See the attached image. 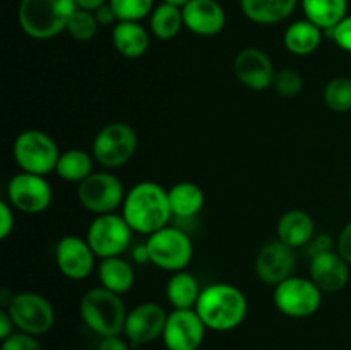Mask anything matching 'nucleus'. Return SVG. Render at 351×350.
<instances>
[{"label":"nucleus","instance_id":"obj_1","mask_svg":"<svg viewBox=\"0 0 351 350\" xmlns=\"http://www.w3.org/2000/svg\"><path fill=\"white\" fill-rule=\"evenodd\" d=\"M168 191L151 180L139 182L129 189L122 205V216L130 229L149 237L151 233L165 229L171 218Z\"/></svg>","mask_w":351,"mask_h":350},{"label":"nucleus","instance_id":"obj_2","mask_svg":"<svg viewBox=\"0 0 351 350\" xmlns=\"http://www.w3.org/2000/svg\"><path fill=\"white\" fill-rule=\"evenodd\" d=\"M195 311L208 329L232 331L245 321L249 302L235 285L213 283L201 292Z\"/></svg>","mask_w":351,"mask_h":350},{"label":"nucleus","instance_id":"obj_3","mask_svg":"<svg viewBox=\"0 0 351 350\" xmlns=\"http://www.w3.org/2000/svg\"><path fill=\"white\" fill-rule=\"evenodd\" d=\"M75 10L74 0H21L17 19L21 30L29 38L51 40L67 30Z\"/></svg>","mask_w":351,"mask_h":350},{"label":"nucleus","instance_id":"obj_4","mask_svg":"<svg viewBox=\"0 0 351 350\" xmlns=\"http://www.w3.org/2000/svg\"><path fill=\"white\" fill-rule=\"evenodd\" d=\"M79 314L93 333L103 336L122 335L129 311L122 295L106 288H91L79 302Z\"/></svg>","mask_w":351,"mask_h":350},{"label":"nucleus","instance_id":"obj_5","mask_svg":"<svg viewBox=\"0 0 351 350\" xmlns=\"http://www.w3.org/2000/svg\"><path fill=\"white\" fill-rule=\"evenodd\" d=\"M12 154L21 172L43 177L55 172L60 158L53 137L40 129H26L17 134L12 144Z\"/></svg>","mask_w":351,"mask_h":350},{"label":"nucleus","instance_id":"obj_6","mask_svg":"<svg viewBox=\"0 0 351 350\" xmlns=\"http://www.w3.org/2000/svg\"><path fill=\"white\" fill-rule=\"evenodd\" d=\"M149 250V261L156 268L165 271H184L194 257V244L191 237L180 229L165 226L151 233L146 240Z\"/></svg>","mask_w":351,"mask_h":350},{"label":"nucleus","instance_id":"obj_7","mask_svg":"<svg viewBox=\"0 0 351 350\" xmlns=\"http://www.w3.org/2000/svg\"><path fill=\"white\" fill-rule=\"evenodd\" d=\"M137 144V134L129 124L110 122L95 136L93 156L101 167L113 170L130 161V158L136 154Z\"/></svg>","mask_w":351,"mask_h":350},{"label":"nucleus","instance_id":"obj_8","mask_svg":"<svg viewBox=\"0 0 351 350\" xmlns=\"http://www.w3.org/2000/svg\"><path fill=\"white\" fill-rule=\"evenodd\" d=\"M274 305L281 314L293 319L311 318L322 304V292L311 278L295 277L283 280L274 287Z\"/></svg>","mask_w":351,"mask_h":350},{"label":"nucleus","instance_id":"obj_9","mask_svg":"<svg viewBox=\"0 0 351 350\" xmlns=\"http://www.w3.org/2000/svg\"><path fill=\"white\" fill-rule=\"evenodd\" d=\"M5 309L9 311L17 331L40 336L55 325V309L45 295L36 292H21L10 297Z\"/></svg>","mask_w":351,"mask_h":350},{"label":"nucleus","instance_id":"obj_10","mask_svg":"<svg viewBox=\"0 0 351 350\" xmlns=\"http://www.w3.org/2000/svg\"><path fill=\"white\" fill-rule=\"evenodd\" d=\"M125 194L122 180L110 172H93L86 180L77 184L79 202L96 216L115 213L123 205Z\"/></svg>","mask_w":351,"mask_h":350},{"label":"nucleus","instance_id":"obj_11","mask_svg":"<svg viewBox=\"0 0 351 350\" xmlns=\"http://www.w3.org/2000/svg\"><path fill=\"white\" fill-rule=\"evenodd\" d=\"M132 232L122 215H98L89 225L86 240L99 259L120 256L132 242Z\"/></svg>","mask_w":351,"mask_h":350},{"label":"nucleus","instance_id":"obj_12","mask_svg":"<svg viewBox=\"0 0 351 350\" xmlns=\"http://www.w3.org/2000/svg\"><path fill=\"white\" fill-rule=\"evenodd\" d=\"M7 201L27 215L43 213L53 201V191L43 175L19 172L7 184Z\"/></svg>","mask_w":351,"mask_h":350},{"label":"nucleus","instance_id":"obj_13","mask_svg":"<svg viewBox=\"0 0 351 350\" xmlns=\"http://www.w3.org/2000/svg\"><path fill=\"white\" fill-rule=\"evenodd\" d=\"M168 312L156 302H143L127 314L123 336L132 347L146 345L163 336Z\"/></svg>","mask_w":351,"mask_h":350},{"label":"nucleus","instance_id":"obj_14","mask_svg":"<svg viewBox=\"0 0 351 350\" xmlns=\"http://www.w3.org/2000/svg\"><path fill=\"white\" fill-rule=\"evenodd\" d=\"M206 329L195 309H173L161 338L168 350H197L204 342Z\"/></svg>","mask_w":351,"mask_h":350},{"label":"nucleus","instance_id":"obj_15","mask_svg":"<svg viewBox=\"0 0 351 350\" xmlns=\"http://www.w3.org/2000/svg\"><path fill=\"white\" fill-rule=\"evenodd\" d=\"M95 250L86 239L65 235L55 246V263L58 271L69 280H84L95 270Z\"/></svg>","mask_w":351,"mask_h":350},{"label":"nucleus","instance_id":"obj_16","mask_svg":"<svg viewBox=\"0 0 351 350\" xmlns=\"http://www.w3.org/2000/svg\"><path fill=\"white\" fill-rule=\"evenodd\" d=\"M295 264H297L295 249L288 247L281 240H271L264 244L257 253L254 270L261 281L276 287L278 283L293 275Z\"/></svg>","mask_w":351,"mask_h":350},{"label":"nucleus","instance_id":"obj_17","mask_svg":"<svg viewBox=\"0 0 351 350\" xmlns=\"http://www.w3.org/2000/svg\"><path fill=\"white\" fill-rule=\"evenodd\" d=\"M233 72L235 78L252 91H264L271 88L276 75L269 55L256 47L243 48L237 54L233 60Z\"/></svg>","mask_w":351,"mask_h":350},{"label":"nucleus","instance_id":"obj_18","mask_svg":"<svg viewBox=\"0 0 351 350\" xmlns=\"http://www.w3.org/2000/svg\"><path fill=\"white\" fill-rule=\"evenodd\" d=\"M311 280L326 294L343 290L350 280V264L338 250H324L311 256L308 264Z\"/></svg>","mask_w":351,"mask_h":350},{"label":"nucleus","instance_id":"obj_19","mask_svg":"<svg viewBox=\"0 0 351 350\" xmlns=\"http://www.w3.org/2000/svg\"><path fill=\"white\" fill-rule=\"evenodd\" d=\"M182 14L185 27L199 36H215L226 24L225 9L216 0H189Z\"/></svg>","mask_w":351,"mask_h":350},{"label":"nucleus","instance_id":"obj_20","mask_svg":"<svg viewBox=\"0 0 351 350\" xmlns=\"http://www.w3.org/2000/svg\"><path fill=\"white\" fill-rule=\"evenodd\" d=\"M315 237L314 218L304 209H290L278 222V240L291 249L308 246Z\"/></svg>","mask_w":351,"mask_h":350},{"label":"nucleus","instance_id":"obj_21","mask_svg":"<svg viewBox=\"0 0 351 350\" xmlns=\"http://www.w3.org/2000/svg\"><path fill=\"white\" fill-rule=\"evenodd\" d=\"M112 41L125 58H141L149 48V33L139 21H119L113 26Z\"/></svg>","mask_w":351,"mask_h":350},{"label":"nucleus","instance_id":"obj_22","mask_svg":"<svg viewBox=\"0 0 351 350\" xmlns=\"http://www.w3.org/2000/svg\"><path fill=\"white\" fill-rule=\"evenodd\" d=\"M322 33L324 31L308 19L295 21L285 31V48L297 57H307L321 47Z\"/></svg>","mask_w":351,"mask_h":350},{"label":"nucleus","instance_id":"obj_23","mask_svg":"<svg viewBox=\"0 0 351 350\" xmlns=\"http://www.w3.org/2000/svg\"><path fill=\"white\" fill-rule=\"evenodd\" d=\"M298 0H240L243 16L257 24H278L291 16Z\"/></svg>","mask_w":351,"mask_h":350},{"label":"nucleus","instance_id":"obj_24","mask_svg":"<svg viewBox=\"0 0 351 350\" xmlns=\"http://www.w3.org/2000/svg\"><path fill=\"white\" fill-rule=\"evenodd\" d=\"M98 278L103 288L123 295L136 283V273L129 261L123 257H106L98 266Z\"/></svg>","mask_w":351,"mask_h":350},{"label":"nucleus","instance_id":"obj_25","mask_svg":"<svg viewBox=\"0 0 351 350\" xmlns=\"http://www.w3.org/2000/svg\"><path fill=\"white\" fill-rule=\"evenodd\" d=\"M302 9L305 19L328 33L348 16V0H302Z\"/></svg>","mask_w":351,"mask_h":350},{"label":"nucleus","instance_id":"obj_26","mask_svg":"<svg viewBox=\"0 0 351 350\" xmlns=\"http://www.w3.org/2000/svg\"><path fill=\"white\" fill-rule=\"evenodd\" d=\"M171 213L178 218H192L206 205L204 191L194 182H178L168 189Z\"/></svg>","mask_w":351,"mask_h":350},{"label":"nucleus","instance_id":"obj_27","mask_svg":"<svg viewBox=\"0 0 351 350\" xmlns=\"http://www.w3.org/2000/svg\"><path fill=\"white\" fill-rule=\"evenodd\" d=\"M197 278L189 271H177L167 283V299L173 309H195L201 295Z\"/></svg>","mask_w":351,"mask_h":350},{"label":"nucleus","instance_id":"obj_28","mask_svg":"<svg viewBox=\"0 0 351 350\" xmlns=\"http://www.w3.org/2000/svg\"><path fill=\"white\" fill-rule=\"evenodd\" d=\"M93 161H95V156L77 148H72L60 153L55 174L65 182L81 184L93 174Z\"/></svg>","mask_w":351,"mask_h":350},{"label":"nucleus","instance_id":"obj_29","mask_svg":"<svg viewBox=\"0 0 351 350\" xmlns=\"http://www.w3.org/2000/svg\"><path fill=\"white\" fill-rule=\"evenodd\" d=\"M184 26L185 24L182 7L163 2L158 7H154L153 12H151V33L158 40H173Z\"/></svg>","mask_w":351,"mask_h":350},{"label":"nucleus","instance_id":"obj_30","mask_svg":"<svg viewBox=\"0 0 351 350\" xmlns=\"http://www.w3.org/2000/svg\"><path fill=\"white\" fill-rule=\"evenodd\" d=\"M322 100H324L326 106L332 112H351V75L350 78L339 75V78L331 79L324 86Z\"/></svg>","mask_w":351,"mask_h":350},{"label":"nucleus","instance_id":"obj_31","mask_svg":"<svg viewBox=\"0 0 351 350\" xmlns=\"http://www.w3.org/2000/svg\"><path fill=\"white\" fill-rule=\"evenodd\" d=\"M98 19L95 12L84 9H77L72 14L71 21L67 24V33L74 38L75 41H89L98 33Z\"/></svg>","mask_w":351,"mask_h":350},{"label":"nucleus","instance_id":"obj_32","mask_svg":"<svg viewBox=\"0 0 351 350\" xmlns=\"http://www.w3.org/2000/svg\"><path fill=\"white\" fill-rule=\"evenodd\" d=\"M119 21H141L151 16L154 0H110Z\"/></svg>","mask_w":351,"mask_h":350},{"label":"nucleus","instance_id":"obj_33","mask_svg":"<svg viewBox=\"0 0 351 350\" xmlns=\"http://www.w3.org/2000/svg\"><path fill=\"white\" fill-rule=\"evenodd\" d=\"M273 88L283 98H293L304 88V78L295 69H281V71H276Z\"/></svg>","mask_w":351,"mask_h":350},{"label":"nucleus","instance_id":"obj_34","mask_svg":"<svg viewBox=\"0 0 351 350\" xmlns=\"http://www.w3.org/2000/svg\"><path fill=\"white\" fill-rule=\"evenodd\" d=\"M0 350H43L36 336L27 335V333L16 331L10 335L9 338L2 340V347Z\"/></svg>","mask_w":351,"mask_h":350},{"label":"nucleus","instance_id":"obj_35","mask_svg":"<svg viewBox=\"0 0 351 350\" xmlns=\"http://www.w3.org/2000/svg\"><path fill=\"white\" fill-rule=\"evenodd\" d=\"M328 36H331V40L338 45L341 50L350 51L351 54V14L346 16L338 26L332 27L331 31H328Z\"/></svg>","mask_w":351,"mask_h":350},{"label":"nucleus","instance_id":"obj_36","mask_svg":"<svg viewBox=\"0 0 351 350\" xmlns=\"http://www.w3.org/2000/svg\"><path fill=\"white\" fill-rule=\"evenodd\" d=\"M16 218H14V208L9 201H0V239L5 240L12 233Z\"/></svg>","mask_w":351,"mask_h":350},{"label":"nucleus","instance_id":"obj_37","mask_svg":"<svg viewBox=\"0 0 351 350\" xmlns=\"http://www.w3.org/2000/svg\"><path fill=\"white\" fill-rule=\"evenodd\" d=\"M336 250L343 256V259L351 266V222L343 226L336 240Z\"/></svg>","mask_w":351,"mask_h":350},{"label":"nucleus","instance_id":"obj_38","mask_svg":"<svg viewBox=\"0 0 351 350\" xmlns=\"http://www.w3.org/2000/svg\"><path fill=\"white\" fill-rule=\"evenodd\" d=\"M96 350H130V343L127 338H122V335L103 336Z\"/></svg>","mask_w":351,"mask_h":350},{"label":"nucleus","instance_id":"obj_39","mask_svg":"<svg viewBox=\"0 0 351 350\" xmlns=\"http://www.w3.org/2000/svg\"><path fill=\"white\" fill-rule=\"evenodd\" d=\"M95 16L96 19H98L99 26H110V24L115 26V24L119 23V17H117L115 10H113V7L110 5V2L105 3V5H101L99 9H96Z\"/></svg>","mask_w":351,"mask_h":350},{"label":"nucleus","instance_id":"obj_40","mask_svg":"<svg viewBox=\"0 0 351 350\" xmlns=\"http://www.w3.org/2000/svg\"><path fill=\"white\" fill-rule=\"evenodd\" d=\"M14 329H16V325H14L12 318H10L9 311L5 307L0 311V340L9 338L10 335H14Z\"/></svg>","mask_w":351,"mask_h":350},{"label":"nucleus","instance_id":"obj_41","mask_svg":"<svg viewBox=\"0 0 351 350\" xmlns=\"http://www.w3.org/2000/svg\"><path fill=\"white\" fill-rule=\"evenodd\" d=\"M332 249V239L329 235H315L311 242V256L319 253H324V250Z\"/></svg>","mask_w":351,"mask_h":350},{"label":"nucleus","instance_id":"obj_42","mask_svg":"<svg viewBox=\"0 0 351 350\" xmlns=\"http://www.w3.org/2000/svg\"><path fill=\"white\" fill-rule=\"evenodd\" d=\"M132 257H134V261H136V263H139V264L151 263V261H149V250H147L146 244H139L137 247H134Z\"/></svg>","mask_w":351,"mask_h":350},{"label":"nucleus","instance_id":"obj_43","mask_svg":"<svg viewBox=\"0 0 351 350\" xmlns=\"http://www.w3.org/2000/svg\"><path fill=\"white\" fill-rule=\"evenodd\" d=\"M75 5H77V9H84V10H91V12H95L96 9H99L101 5H105V3H108L110 0H74Z\"/></svg>","mask_w":351,"mask_h":350},{"label":"nucleus","instance_id":"obj_44","mask_svg":"<svg viewBox=\"0 0 351 350\" xmlns=\"http://www.w3.org/2000/svg\"><path fill=\"white\" fill-rule=\"evenodd\" d=\"M163 2H167V3H173V5H178V7H184L185 3L189 2V0H163Z\"/></svg>","mask_w":351,"mask_h":350},{"label":"nucleus","instance_id":"obj_45","mask_svg":"<svg viewBox=\"0 0 351 350\" xmlns=\"http://www.w3.org/2000/svg\"><path fill=\"white\" fill-rule=\"evenodd\" d=\"M348 196H350V201H351V182H350V185H348Z\"/></svg>","mask_w":351,"mask_h":350}]
</instances>
